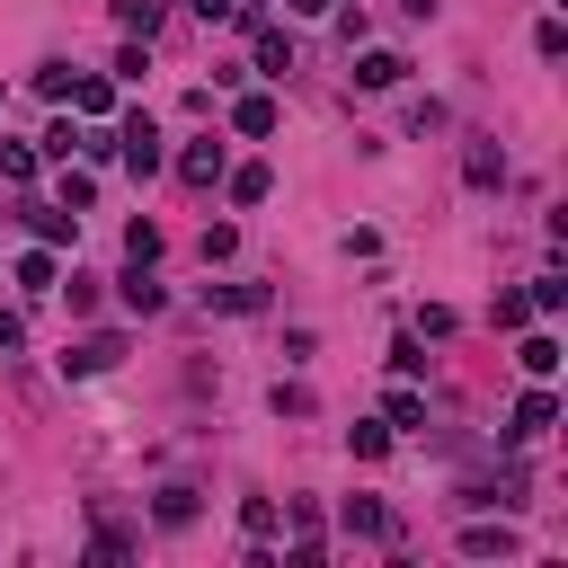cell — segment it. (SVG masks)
Wrapping results in <instances>:
<instances>
[{"label":"cell","mask_w":568,"mask_h":568,"mask_svg":"<svg viewBox=\"0 0 568 568\" xmlns=\"http://www.w3.org/2000/svg\"><path fill=\"white\" fill-rule=\"evenodd\" d=\"M337 524H346L355 541H390V532H399V515H390L382 497H346V506H337Z\"/></svg>","instance_id":"obj_7"},{"label":"cell","mask_w":568,"mask_h":568,"mask_svg":"<svg viewBox=\"0 0 568 568\" xmlns=\"http://www.w3.org/2000/svg\"><path fill=\"white\" fill-rule=\"evenodd\" d=\"M346 453H355V462H382V453H390V426H382V417H355V426H346Z\"/></svg>","instance_id":"obj_20"},{"label":"cell","mask_w":568,"mask_h":568,"mask_svg":"<svg viewBox=\"0 0 568 568\" xmlns=\"http://www.w3.org/2000/svg\"><path fill=\"white\" fill-rule=\"evenodd\" d=\"M195 506H204V497H195L186 479H169V488L151 497V524H160V532H186V524H195Z\"/></svg>","instance_id":"obj_12"},{"label":"cell","mask_w":568,"mask_h":568,"mask_svg":"<svg viewBox=\"0 0 568 568\" xmlns=\"http://www.w3.org/2000/svg\"><path fill=\"white\" fill-rule=\"evenodd\" d=\"M160 18H169V0H115V27H124V36H142V44H151V27H160Z\"/></svg>","instance_id":"obj_22"},{"label":"cell","mask_w":568,"mask_h":568,"mask_svg":"<svg viewBox=\"0 0 568 568\" xmlns=\"http://www.w3.org/2000/svg\"><path fill=\"white\" fill-rule=\"evenodd\" d=\"M532 53H541V62H559V53H568V27H559V18H541V27H532Z\"/></svg>","instance_id":"obj_27"},{"label":"cell","mask_w":568,"mask_h":568,"mask_svg":"<svg viewBox=\"0 0 568 568\" xmlns=\"http://www.w3.org/2000/svg\"><path fill=\"white\" fill-rule=\"evenodd\" d=\"M124 550H133V532H124L115 515H98V524H89V559L106 568V559H124Z\"/></svg>","instance_id":"obj_21"},{"label":"cell","mask_w":568,"mask_h":568,"mask_svg":"<svg viewBox=\"0 0 568 568\" xmlns=\"http://www.w3.org/2000/svg\"><path fill=\"white\" fill-rule=\"evenodd\" d=\"M18 346H27V311H18V302H0V355H18Z\"/></svg>","instance_id":"obj_32"},{"label":"cell","mask_w":568,"mask_h":568,"mask_svg":"<svg viewBox=\"0 0 568 568\" xmlns=\"http://www.w3.org/2000/svg\"><path fill=\"white\" fill-rule=\"evenodd\" d=\"M550 426H559V390H550V382H532V390L515 399V417H506V444H541Z\"/></svg>","instance_id":"obj_3"},{"label":"cell","mask_w":568,"mask_h":568,"mask_svg":"<svg viewBox=\"0 0 568 568\" xmlns=\"http://www.w3.org/2000/svg\"><path fill=\"white\" fill-rule=\"evenodd\" d=\"M399 9H408V18H435V0H399Z\"/></svg>","instance_id":"obj_37"},{"label":"cell","mask_w":568,"mask_h":568,"mask_svg":"<svg viewBox=\"0 0 568 568\" xmlns=\"http://www.w3.org/2000/svg\"><path fill=\"white\" fill-rule=\"evenodd\" d=\"M515 550H524V532H515V524H497V515L462 524V559H515Z\"/></svg>","instance_id":"obj_6"},{"label":"cell","mask_w":568,"mask_h":568,"mask_svg":"<svg viewBox=\"0 0 568 568\" xmlns=\"http://www.w3.org/2000/svg\"><path fill=\"white\" fill-rule=\"evenodd\" d=\"M240 532H248V550H266L275 541V497H248L240 506Z\"/></svg>","instance_id":"obj_23"},{"label":"cell","mask_w":568,"mask_h":568,"mask_svg":"<svg viewBox=\"0 0 568 568\" xmlns=\"http://www.w3.org/2000/svg\"><path fill=\"white\" fill-rule=\"evenodd\" d=\"M124 257H142V266H151V257H160V222H133V231H124Z\"/></svg>","instance_id":"obj_31"},{"label":"cell","mask_w":568,"mask_h":568,"mask_svg":"<svg viewBox=\"0 0 568 568\" xmlns=\"http://www.w3.org/2000/svg\"><path fill=\"white\" fill-rule=\"evenodd\" d=\"M142 71H151V44H142V36H124V53H115V80H142Z\"/></svg>","instance_id":"obj_28"},{"label":"cell","mask_w":568,"mask_h":568,"mask_svg":"<svg viewBox=\"0 0 568 568\" xmlns=\"http://www.w3.org/2000/svg\"><path fill=\"white\" fill-rule=\"evenodd\" d=\"M9 275H18V293H27V302H36V293H53V284H62V266H53V248H27V257H18V266H9Z\"/></svg>","instance_id":"obj_15"},{"label":"cell","mask_w":568,"mask_h":568,"mask_svg":"<svg viewBox=\"0 0 568 568\" xmlns=\"http://www.w3.org/2000/svg\"><path fill=\"white\" fill-rule=\"evenodd\" d=\"M284 9H293V18H328L337 0H284Z\"/></svg>","instance_id":"obj_36"},{"label":"cell","mask_w":568,"mask_h":568,"mask_svg":"<svg viewBox=\"0 0 568 568\" xmlns=\"http://www.w3.org/2000/svg\"><path fill=\"white\" fill-rule=\"evenodd\" d=\"M186 9H195L204 27H222V18H240V0H186Z\"/></svg>","instance_id":"obj_35"},{"label":"cell","mask_w":568,"mask_h":568,"mask_svg":"<svg viewBox=\"0 0 568 568\" xmlns=\"http://www.w3.org/2000/svg\"><path fill=\"white\" fill-rule=\"evenodd\" d=\"M248 71L284 80V71H293V36H284V27H266V18H248Z\"/></svg>","instance_id":"obj_4"},{"label":"cell","mask_w":568,"mask_h":568,"mask_svg":"<svg viewBox=\"0 0 568 568\" xmlns=\"http://www.w3.org/2000/svg\"><path fill=\"white\" fill-rule=\"evenodd\" d=\"M44 169V151H27V142H0V186H27Z\"/></svg>","instance_id":"obj_24"},{"label":"cell","mask_w":568,"mask_h":568,"mask_svg":"<svg viewBox=\"0 0 568 568\" xmlns=\"http://www.w3.org/2000/svg\"><path fill=\"white\" fill-rule=\"evenodd\" d=\"M115 160H124L133 178H151V169L169 160V151H160V124H151L142 106H133V115H115Z\"/></svg>","instance_id":"obj_1"},{"label":"cell","mask_w":568,"mask_h":568,"mask_svg":"<svg viewBox=\"0 0 568 568\" xmlns=\"http://www.w3.org/2000/svg\"><path fill=\"white\" fill-rule=\"evenodd\" d=\"M62 106H71L80 124H106V115H115V80H106V71H71V98H62Z\"/></svg>","instance_id":"obj_5"},{"label":"cell","mask_w":568,"mask_h":568,"mask_svg":"<svg viewBox=\"0 0 568 568\" xmlns=\"http://www.w3.org/2000/svg\"><path fill=\"white\" fill-rule=\"evenodd\" d=\"M231 133H240V142H266V133H275V98H266V89H240V98H231Z\"/></svg>","instance_id":"obj_9"},{"label":"cell","mask_w":568,"mask_h":568,"mask_svg":"<svg viewBox=\"0 0 568 568\" xmlns=\"http://www.w3.org/2000/svg\"><path fill=\"white\" fill-rule=\"evenodd\" d=\"M524 302H532L541 320H550V311H568V275H559V266H550V275H532V293H524Z\"/></svg>","instance_id":"obj_25"},{"label":"cell","mask_w":568,"mask_h":568,"mask_svg":"<svg viewBox=\"0 0 568 568\" xmlns=\"http://www.w3.org/2000/svg\"><path fill=\"white\" fill-rule=\"evenodd\" d=\"M124 355H133V346H124V328H89L80 346H62V373H80V382H89V373H115Z\"/></svg>","instance_id":"obj_2"},{"label":"cell","mask_w":568,"mask_h":568,"mask_svg":"<svg viewBox=\"0 0 568 568\" xmlns=\"http://www.w3.org/2000/svg\"><path fill=\"white\" fill-rule=\"evenodd\" d=\"M36 98L62 106V98H71V62H36Z\"/></svg>","instance_id":"obj_26"},{"label":"cell","mask_w":568,"mask_h":568,"mask_svg":"<svg viewBox=\"0 0 568 568\" xmlns=\"http://www.w3.org/2000/svg\"><path fill=\"white\" fill-rule=\"evenodd\" d=\"M115 293H124V311H142V320H151V311H160V302H169V293H160V275H151V266H142V257H133V266H124V284H115Z\"/></svg>","instance_id":"obj_16"},{"label":"cell","mask_w":568,"mask_h":568,"mask_svg":"<svg viewBox=\"0 0 568 568\" xmlns=\"http://www.w3.org/2000/svg\"><path fill=\"white\" fill-rule=\"evenodd\" d=\"M222 169H231V151H222V142H213V133H204V142H186V151H178V178H186V186H222Z\"/></svg>","instance_id":"obj_10"},{"label":"cell","mask_w":568,"mask_h":568,"mask_svg":"<svg viewBox=\"0 0 568 568\" xmlns=\"http://www.w3.org/2000/svg\"><path fill=\"white\" fill-rule=\"evenodd\" d=\"M390 373H399V382H417V373H426V355H417V337H399V346H390Z\"/></svg>","instance_id":"obj_34"},{"label":"cell","mask_w":568,"mask_h":568,"mask_svg":"<svg viewBox=\"0 0 568 568\" xmlns=\"http://www.w3.org/2000/svg\"><path fill=\"white\" fill-rule=\"evenodd\" d=\"M462 178H470V186H506V151H497V142H470V151H462Z\"/></svg>","instance_id":"obj_18"},{"label":"cell","mask_w":568,"mask_h":568,"mask_svg":"<svg viewBox=\"0 0 568 568\" xmlns=\"http://www.w3.org/2000/svg\"><path fill=\"white\" fill-rule=\"evenodd\" d=\"M382 426H390V435H417V426H426V390L390 382V390H382Z\"/></svg>","instance_id":"obj_11"},{"label":"cell","mask_w":568,"mask_h":568,"mask_svg":"<svg viewBox=\"0 0 568 568\" xmlns=\"http://www.w3.org/2000/svg\"><path fill=\"white\" fill-rule=\"evenodd\" d=\"M399 80H408V53H390V44L355 53V89H399Z\"/></svg>","instance_id":"obj_8"},{"label":"cell","mask_w":568,"mask_h":568,"mask_svg":"<svg viewBox=\"0 0 568 568\" xmlns=\"http://www.w3.org/2000/svg\"><path fill=\"white\" fill-rule=\"evenodd\" d=\"M89 195H98V186H89V169H71V160H62V204H71V213H89Z\"/></svg>","instance_id":"obj_30"},{"label":"cell","mask_w":568,"mask_h":568,"mask_svg":"<svg viewBox=\"0 0 568 568\" xmlns=\"http://www.w3.org/2000/svg\"><path fill=\"white\" fill-rule=\"evenodd\" d=\"M515 364H524L532 382H550V373H559V337H550V328H532V337L515 346Z\"/></svg>","instance_id":"obj_19"},{"label":"cell","mask_w":568,"mask_h":568,"mask_svg":"<svg viewBox=\"0 0 568 568\" xmlns=\"http://www.w3.org/2000/svg\"><path fill=\"white\" fill-rule=\"evenodd\" d=\"M222 186H231V204H266L275 195V169L266 160H240V169H222Z\"/></svg>","instance_id":"obj_13"},{"label":"cell","mask_w":568,"mask_h":568,"mask_svg":"<svg viewBox=\"0 0 568 568\" xmlns=\"http://www.w3.org/2000/svg\"><path fill=\"white\" fill-rule=\"evenodd\" d=\"M231 248H240V231H231V222H213V231H204V266H222Z\"/></svg>","instance_id":"obj_33"},{"label":"cell","mask_w":568,"mask_h":568,"mask_svg":"<svg viewBox=\"0 0 568 568\" xmlns=\"http://www.w3.org/2000/svg\"><path fill=\"white\" fill-rule=\"evenodd\" d=\"M248 18H266V0H240V27H248Z\"/></svg>","instance_id":"obj_38"},{"label":"cell","mask_w":568,"mask_h":568,"mask_svg":"<svg viewBox=\"0 0 568 568\" xmlns=\"http://www.w3.org/2000/svg\"><path fill=\"white\" fill-rule=\"evenodd\" d=\"M27 231H36L44 248H62V240H80V213H71V204H27Z\"/></svg>","instance_id":"obj_14"},{"label":"cell","mask_w":568,"mask_h":568,"mask_svg":"<svg viewBox=\"0 0 568 568\" xmlns=\"http://www.w3.org/2000/svg\"><path fill=\"white\" fill-rule=\"evenodd\" d=\"M36 151H44V160H71V151H80V124H71V115H62V124H53V133H44V142H36Z\"/></svg>","instance_id":"obj_29"},{"label":"cell","mask_w":568,"mask_h":568,"mask_svg":"<svg viewBox=\"0 0 568 568\" xmlns=\"http://www.w3.org/2000/svg\"><path fill=\"white\" fill-rule=\"evenodd\" d=\"M204 311H231V320H248V311H266V284H204Z\"/></svg>","instance_id":"obj_17"}]
</instances>
